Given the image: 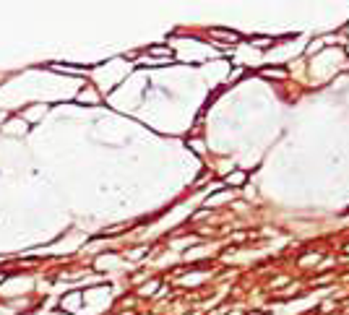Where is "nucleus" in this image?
I'll return each mask as SVG.
<instances>
[{
  "label": "nucleus",
  "mask_w": 349,
  "mask_h": 315,
  "mask_svg": "<svg viewBox=\"0 0 349 315\" xmlns=\"http://www.w3.org/2000/svg\"><path fill=\"white\" fill-rule=\"evenodd\" d=\"M211 34H216L219 39H224V42H237L240 36H237V32H227V29H214Z\"/></svg>",
  "instance_id": "1"
},
{
  "label": "nucleus",
  "mask_w": 349,
  "mask_h": 315,
  "mask_svg": "<svg viewBox=\"0 0 349 315\" xmlns=\"http://www.w3.org/2000/svg\"><path fill=\"white\" fill-rule=\"evenodd\" d=\"M78 300H81V294H78V292H73V294H68V297L63 300V308H68V310H76Z\"/></svg>",
  "instance_id": "2"
},
{
  "label": "nucleus",
  "mask_w": 349,
  "mask_h": 315,
  "mask_svg": "<svg viewBox=\"0 0 349 315\" xmlns=\"http://www.w3.org/2000/svg\"><path fill=\"white\" fill-rule=\"evenodd\" d=\"M243 177H245V175H232V185H240Z\"/></svg>",
  "instance_id": "3"
},
{
  "label": "nucleus",
  "mask_w": 349,
  "mask_h": 315,
  "mask_svg": "<svg viewBox=\"0 0 349 315\" xmlns=\"http://www.w3.org/2000/svg\"><path fill=\"white\" fill-rule=\"evenodd\" d=\"M247 315H258V313H247Z\"/></svg>",
  "instance_id": "4"
}]
</instances>
